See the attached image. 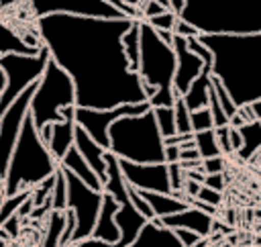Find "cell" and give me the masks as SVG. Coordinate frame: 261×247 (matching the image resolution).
I'll list each match as a JSON object with an SVG mask.
<instances>
[{"label": "cell", "mask_w": 261, "mask_h": 247, "mask_svg": "<svg viewBox=\"0 0 261 247\" xmlns=\"http://www.w3.org/2000/svg\"><path fill=\"white\" fill-rule=\"evenodd\" d=\"M133 18L49 14L37 18V35L75 84V106L106 110L147 102L145 84L130 67L122 37Z\"/></svg>", "instance_id": "1"}, {"label": "cell", "mask_w": 261, "mask_h": 247, "mask_svg": "<svg viewBox=\"0 0 261 247\" xmlns=\"http://www.w3.org/2000/svg\"><path fill=\"white\" fill-rule=\"evenodd\" d=\"M212 51V76L222 82L237 106L261 100V31L200 35Z\"/></svg>", "instance_id": "2"}, {"label": "cell", "mask_w": 261, "mask_h": 247, "mask_svg": "<svg viewBox=\"0 0 261 247\" xmlns=\"http://www.w3.org/2000/svg\"><path fill=\"white\" fill-rule=\"evenodd\" d=\"M57 169H59V161L53 157L51 149L41 139V133L29 112L20 137L16 141L14 153L10 157L6 176L2 180L6 196H14L22 190H33L47 178L55 176Z\"/></svg>", "instance_id": "3"}, {"label": "cell", "mask_w": 261, "mask_h": 247, "mask_svg": "<svg viewBox=\"0 0 261 247\" xmlns=\"http://www.w3.org/2000/svg\"><path fill=\"white\" fill-rule=\"evenodd\" d=\"M179 18L194 24L200 35L259 33L261 0H188Z\"/></svg>", "instance_id": "4"}, {"label": "cell", "mask_w": 261, "mask_h": 247, "mask_svg": "<svg viewBox=\"0 0 261 247\" xmlns=\"http://www.w3.org/2000/svg\"><path fill=\"white\" fill-rule=\"evenodd\" d=\"M110 149L116 157L133 163H165V143L153 108L139 116H122L112 122Z\"/></svg>", "instance_id": "5"}, {"label": "cell", "mask_w": 261, "mask_h": 247, "mask_svg": "<svg viewBox=\"0 0 261 247\" xmlns=\"http://www.w3.org/2000/svg\"><path fill=\"white\" fill-rule=\"evenodd\" d=\"M67 106H75V84L57 61L49 59L31 100V116L37 129L65 120L61 110Z\"/></svg>", "instance_id": "6"}, {"label": "cell", "mask_w": 261, "mask_h": 247, "mask_svg": "<svg viewBox=\"0 0 261 247\" xmlns=\"http://www.w3.org/2000/svg\"><path fill=\"white\" fill-rule=\"evenodd\" d=\"M175 71L177 55L173 45H167L147 20H141V80L149 86H155L157 90H173Z\"/></svg>", "instance_id": "7"}, {"label": "cell", "mask_w": 261, "mask_h": 247, "mask_svg": "<svg viewBox=\"0 0 261 247\" xmlns=\"http://www.w3.org/2000/svg\"><path fill=\"white\" fill-rule=\"evenodd\" d=\"M49 59L51 53L45 45L37 55H0V67L6 73V88L4 94L0 96V118L29 86L37 84L43 78Z\"/></svg>", "instance_id": "8"}, {"label": "cell", "mask_w": 261, "mask_h": 247, "mask_svg": "<svg viewBox=\"0 0 261 247\" xmlns=\"http://www.w3.org/2000/svg\"><path fill=\"white\" fill-rule=\"evenodd\" d=\"M65 176H67V208L75 214V220H77L71 243H77L94 235L100 208H102V200H104V192L94 190L92 186H88L86 182H82L75 174L67 169H65Z\"/></svg>", "instance_id": "9"}, {"label": "cell", "mask_w": 261, "mask_h": 247, "mask_svg": "<svg viewBox=\"0 0 261 247\" xmlns=\"http://www.w3.org/2000/svg\"><path fill=\"white\" fill-rule=\"evenodd\" d=\"M151 110L149 100L147 102H137V104H122L106 110H96V108H77L75 106V125H80L96 143H100L104 149H110V137L108 131L112 122H116L122 116H139Z\"/></svg>", "instance_id": "10"}, {"label": "cell", "mask_w": 261, "mask_h": 247, "mask_svg": "<svg viewBox=\"0 0 261 247\" xmlns=\"http://www.w3.org/2000/svg\"><path fill=\"white\" fill-rule=\"evenodd\" d=\"M37 84L29 86L12 104L10 108L4 112V116L0 118V178L4 180L6 176V169H8V163H10V157L14 153V147H16V141L20 137V131H22V125H24V118L27 114L31 112V100H33V94L37 92Z\"/></svg>", "instance_id": "11"}, {"label": "cell", "mask_w": 261, "mask_h": 247, "mask_svg": "<svg viewBox=\"0 0 261 247\" xmlns=\"http://www.w3.org/2000/svg\"><path fill=\"white\" fill-rule=\"evenodd\" d=\"M37 18L49 14H71V16H96V18H128L118 8L104 0H31Z\"/></svg>", "instance_id": "12"}, {"label": "cell", "mask_w": 261, "mask_h": 247, "mask_svg": "<svg viewBox=\"0 0 261 247\" xmlns=\"http://www.w3.org/2000/svg\"><path fill=\"white\" fill-rule=\"evenodd\" d=\"M120 167L126 184L137 190L161 192V194L173 192L167 163H133V161L120 159Z\"/></svg>", "instance_id": "13"}, {"label": "cell", "mask_w": 261, "mask_h": 247, "mask_svg": "<svg viewBox=\"0 0 261 247\" xmlns=\"http://www.w3.org/2000/svg\"><path fill=\"white\" fill-rule=\"evenodd\" d=\"M173 49L177 55V71H175V80H173V90L177 96H184L190 86L194 84V80L204 71L206 61L202 57H198L190 47H188V39L175 35L173 39Z\"/></svg>", "instance_id": "14"}, {"label": "cell", "mask_w": 261, "mask_h": 247, "mask_svg": "<svg viewBox=\"0 0 261 247\" xmlns=\"http://www.w3.org/2000/svg\"><path fill=\"white\" fill-rule=\"evenodd\" d=\"M214 218L216 216H212V214H208V212H204L196 206H188L186 210H181L177 214L161 218V225L167 227V229H173V231L175 229H188V231L198 233L200 237H210Z\"/></svg>", "instance_id": "15"}, {"label": "cell", "mask_w": 261, "mask_h": 247, "mask_svg": "<svg viewBox=\"0 0 261 247\" xmlns=\"http://www.w3.org/2000/svg\"><path fill=\"white\" fill-rule=\"evenodd\" d=\"M128 247H184V245L173 229L163 227L161 218H153L143 227L139 237Z\"/></svg>", "instance_id": "16"}, {"label": "cell", "mask_w": 261, "mask_h": 247, "mask_svg": "<svg viewBox=\"0 0 261 247\" xmlns=\"http://www.w3.org/2000/svg\"><path fill=\"white\" fill-rule=\"evenodd\" d=\"M120 208V202H116L110 194L104 192V200H102V208H100V216L94 229L96 239L106 241V243H118L120 241V229L116 225V212Z\"/></svg>", "instance_id": "17"}, {"label": "cell", "mask_w": 261, "mask_h": 247, "mask_svg": "<svg viewBox=\"0 0 261 247\" xmlns=\"http://www.w3.org/2000/svg\"><path fill=\"white\" fill-rule=\"evenodd\" d=\"M73 145L77 147V151L84 155V159L92 165V169L100 176V180L104 184L106 182V159H104V155H106L108 149H104L100 143H96L80 125H75V143Z\"/></svg>", "instance_id": "18"}, {"label": "cell", "mask_w": 261, "mask_h": 247, "mask_svg": "<svg viewBox=\"0 0 261 247\" xmlns=\"http://www.w3.org/2000/svg\"><path fill=\"white\" fill-rule=\"evenodd\" d=\"M106 159V182H104V192L110 194L116 202L120 204H130V196H128V184L122 176V167H120V157H116L112 151H106L104 155Z\"/></svg>", "instance_id": "19"}, {"label": "cell", "mask_w": 261, "mask_h": 247, "mask_svg": "<svg viewBox=\"0 0 261 247\" xmlns=\"http://www.w3.org/2000/svg\"><path fill=\"white\" fill-rule=\"evenodd\" d=\"M149 220L130 204H120L118 212H116V225L120 229V241L116 243L118 247H128L137 237L139 233L143 231V227L147 225Z\"/></svg>", "instance_id": "20"}, {"label": "cell", "mask_w": 261, "mask_h": 247, "mask_svg": "<svg viewBox=\"0 0 261 247\" xmlns=\"http://www.w3.org/2000/svg\"><path fill=\"white\" fill-rule=\"evenodd\" d=\"M59 165H61V167H65L67 171L75 174L82 182H86V184H88V186H92L94 190L104 192V184H102L100 176L92 169V165L84 159V155L77 151V147H75V145L65 153V157L61 159V163H59Z\"/></svg>", "instance_id": "21"}, {"label": "cell", "mask_w": 261, "mask_h": 247, "mask_svg": "<svg viewBox=\"0 0 261 247\" xmlns=\"http://www.w3.org/2000/svg\"><path fill=\"white\" fill-rule=\"evenodd\" d=\"M210 90H212V65L206 63L204 71L194 80V84L190 86V90L181 98L188 104V108L194 112V110H200V108H206L208 106V102H210Z\"/></svg>", "instance_id": "22"}, {"label": "cell", "mask_w": 261, "mask_h": 247, "mask_svg": "<svg viewBox=\"0 0 261 247\" xmlns=\"http://www.w3.org/2000/svg\"><path fill=\"white\" fill-rule=\"evenodd\" d=\"M73 143H75V120L53 122V133H51V141L47 147L51 149L53 157L59 163L65 157V153L73 147Z\"/></svg>", "instance_id": "23"}, {"label": "cell", "mask_w": 261, "mask_h": 247, "mask_svg": "<svg viewBox=\"0 0 261 247\" xmlns=\"http://www.w3.org/2000/svg\"><path fill=\"white\" fill-rule=\"evenodd\" d=\"M145 200L151 204L153 212H155V218H165V216H171V214H177L181 210H186L190 204L186 200H179L175 198L173 194H161V192H145V190H139Z\"/></svg>", "instance_id": "24"}, {"label": "cell", "mask_w": 261, "mask_h": 247, "mask_svg": "<svg viewBox=\"0 0 261 247\" xmlns=\"http://www.w3.org/2000/svg\"><path fill=\"white\" fill-rule=\"evenodd\" d=\"M43 49V45H31L22 37H18L10 27L0 22V55H37Z\"/></svg>", "instance_id": "25"}, {"label": "cell", "mask_w": 261, "mask_h": 247, "mask_svg": "<svg viewBox=\"0 0 261 247\" xmlns=\"http://www.w3.org/2000/svg\"><path fill=\"white\" fill-rule=\"evenodd\" d=\"M67 225V212L65 210H51L47 216V229L41 239V247H61V235Z\"/></svg>", "instance_id": "26"}, {"label": "cell", "mask_w": 261, "mask_h": 247, "mask_svg": "<svg viewBox=\"0 0 261 247\" xmlns=\"http://www.w3.org/2000/svg\"><path fill=\"white\" fill-rule=\"evenodd\" d=\"M239 131L243 137V147L239 149V157L249 159V157H253V153H257L261 149V120L245 122L243 127H239Z\"/></svg>", "instance_id": "27"}, {"label": "cell", "mask_w": 261, "mask_h": 247, "mask_svg": "<svg viewBox=\"0 0 261 247\" xmlns=\"http://www.w3.org/2000/svg\"><path fill=\"white\" fill-rule=\"evenodd\" d=\"M122 45H124V53H126V57L130 61V67L135 71H139V59H141V20H135L133 27L124 33Z\"/></svg>", "instance_id": "28"}, {"label": "cell", "mask_w": 261, "mask_h": 247, "mask_svg": "<svg viewBox=\"0 0 261 247\" xmlns=\"http://www.w3.org/2000/svg\"><path fill=\"white\" fill-rule=\"evenodd\" d=\"M194 141H196V147H198L202 159L222 155V151H220V147H218V141H216V131H214V129L194 133Z\"/></svg>", "instance_id": "29"}, {"label": "cell", "mask_w": 261, "mask_h": 247, "mask_svg": "<svg viewBox=\"0 0 261 247\" xmlns=\"http://www.w3.org/2000/svg\"><path fill=\"white\" fill-rule=\"evenodd\" d=\"M153 112H155V120H157V127H159V131H161L163 139L177 135V127H175V110H173V106L153 108Z\"/></svg>", "instance_id": "30"}, {"label": "cell", "mask_w": 261, "mask_h": 247, "mask_svg": "<svg viewBox=\"0 0 261 247\" xmlns=\"http://www.w3.org/2000/svg\"><path fill=\"white\" fill-rule=\"evenodd\" d=\"M51 202H53V210H67V176L61 165L55 171V186H53Z\"/></svg>", "instance_id": "31"}, {"label": "cell", "mask_w": 261, "mask_h": 247, "mask_svg": "<svg viewBox=\"0 0 261 247\" xmlns=\"http://www.w3.org/2000/svg\"><path fill=\"white\" fill-rule=\"evenodd\" d=\"M31 194H33V190H22V192H18V194H14V196H6V198H4V202H2V206H0V227H2L8 218H12V216L18 212V208L22 206V202H24Z\"/></svg>", "instance_id": "32"}, {"label": "cell", "mask_w": 261, "mask_h": 247, "mask_svg": "<svg viewBox=\"0 0 261 247\" xmlns=\"http://www.w3.org/2000/svg\"><path fill=\"white\" fill-rule=\"evenodd\" d=\"M173 110H175V127H177V133H181V135L194 133L192 131V110L188 108V104L184 102L181 96L175 100Z\"/></svg>", "instance_id": "33"}, {"label": "cell", "mask_w": 261, "mask_h": 247, "mask_svg": "<svg viewBox=\"0 0 261 247\" xmlns=\"http://www.w3.org/2000/svg\"><path fill=\"white\" fill-rule=\"evenodd\" d=\"M53 186H55V176L47 178L45 182H41L39 186L33 188V204H35V208H39V206H43L45 202L51 200V196H53Z\"/></svg>", "instance_id": "34"}, {"label": "cell", "mask_w": 261, "mask_h": 247, "mask_svg": "<svg viewBox=\"0 0 261 247\" xmlns=\"http://www.w3.org/2000/svg\"><path fill=\"white\" fill-rule=\"evenodd\" d=\"M208 129H216L210 108L206 106V108L194 110V112H192V131H194V133H200V131H208Z\"/></svg>", "instance_id": "35"}, {"label": "cell", "mask_w": 261, "mask_h": 247, "mask_svg": "<svg viewBox=\"0 0 261 247\" xmlns=\"http://www.w3.org/2000/svg\"><path fill=\"white\" fill-rule=\"evenodd\" d=\"M177 18H179V16H177L173 10H165L163 14H157V16H153V18H147V22H149L155 31H173Z\"/></svg>", "instance_id": "36"}, {"label": "cell", "mask_w": 261, "mask_h": 247, "mask_svg": "<svg viewBox=\"0 0 261 247\" xmlns=\"http://www.w3.org/2000/svg\"><path fill=\"white\" fill-rule=\"evenodd\" d=\"M128 196H130V202H133V206L147 218V220H153L155 218V212H153V208H151V204L145 200V196L137 190V188H133V186H128Z\"/></svg>", "instance_id": "37"}, {"label": "cell", "mask_w": 261, "mask_h": 247, "mask_svg": "<svg viewBox=\"0 0 261 247\" xmlns=\"http://www.w3.org/2000/svg\"><path fill=\"white\" fill-rule=\"evenodd\" d=\"M169 165V180H171V190L173 192H179L184 190V184H186V169L181 167V163H167ZM171 192V194H173Z\"/></svg>", "instance_id": "38"}, {"label": "cell", "mask_w": 261, "mask_h": 247, "mask_svg": "<svg viewBox=\"0 0 261 247\" xmlns=\"http://www.w3.org/2000/svg\"><path fill=\"white\" fill-rule=\"evenodd\" d=\"M214 131H216V141H218V147H220L222 155L226 157V155L234 153L232 143H230V127H228V125H226V127H216Z\"/></svg>", "instance_id": "39"}, {"label": "cell", "mask_w": 261, "mask_h": 247, "mask_svg": "<svg viewBox=\"0 0 261 247\" xmlns=\"http://www.w3.org/2000/svg\"><path fill=\"white\" fill-rule=\"evenodd\" d=\"M139 10H141L143 18L147 20V18L157 16V14H163V12L169 10V8H165V6H163L161 2H157V0H143V4L139 6Z\"/></svg>", "instance_id": "40"}, {"label": "cell", "mask_w": 261, "mask_h": 247, "mask_svg": "<svg viewBox=\"0 0 261 247\" xmlns=\"http://www.w3.org/2000/svg\"><path fill=\"white\" fill-rule=\"evenodd\" d=\"M198 200H202V202H206V204H210V206H220V202H222V192H218V190H212V188H208V186H202V190H200V194L196 196Z\"/></svg>", "instance_id": "41"}, {"label": "cell", "mask_w": 261, "mask_h": 247, "mask_svg": "<svg viewBox=\"0 0 261 247\" xmlns=\"http://www.w3.org/2000/svg\"><path fill=\"white\" fill-rule=\"evenodd\" d=\"M173 33L175 35H179V37H184V39H192V37H200V31L194 27V24H190L188 20H184V18H177V22H175V29H173Z\"/></svg>", "instance_id": "42"}, {"label": "cell", "mask_w": 261, "mask_h": 247, "mask_svg": "<svg viewBox=\"0 0 261 247\" xmlns=\"http://www.w3.org/2000/svg\"><path fill=\"white\" fill-rule=\"evenodd\" d=\"M202 169H204V174H222L224 171V155L202 159Z\"/></svg>", "instance_id": "43"}, {"label": "cell", "mask_w": 261, "mask_h": 247, "mask_svg": "<svg viewBox=\"0 0 261 247\" xmlns=\"http://www.w3.org/2000/svg\"><path fill=\"white\" fill-rule=\"evenodd\" d=\"M175 235H177V239L181 241V245H184V247H194V245L202 239L198 233L188 231V229H175Z\"/></svg>", "instance_id": "44"}, {"label": "cell", "mask_w": 261, "mask_h": 247, "mask_svg": "<svg viewBox=\"0 0 261 247\" xmlns=\"http://www.w3.org/2000/svg\"><path fill=\"white\" fill-rule=\"evenodd\" d=\"M204 186H208V188H212V190L222 192V190H224V176H222V174H206Z\"/></svg>", "instance_id": "45"}, {"label": "cell", "mask_w": 261, "mask_h": 247, "mask_svg": "<svg viewBox=\"0 0 261 247\" xmlns=\"http://www.w3.org/2000/svg\"><path fill=\"white\" fill-rule=\"evenodd\" d=\"M67 247H118L116 243H106V241H100L96 237H90V239H84V241H77V243H71Z\"/></svg>", "instance_id": "46"}, {"label": "cell", "mask_w": 261, "mask_h": 247, "mask_svg": "<svg viewBox=\"0 0 261 247\" xmlns=\"http://www.w3.org/2000/svg\"><path fill=\"white\" fill-rule=\"evenodd\" d=\"M20 220H22V218L14 214L12 218H8V220H6L4 225H2V231H4V233H6L8 237H16V233H18V225H20Z\"/></svg>", "instance_id": "47"}, {"label": "cell", "mask_w": 261, "mask_h": 247, "mask_svg": "<svg viewBox=\"0 0 261 247\" xmlns=\"http://www.w3.org/2000/svg\"><path fill=\"white\" fill-rule=\"evenodd\" d=\"M179 145H165V163H177L179 161Z\"/></svg>", "instance_id": "48"}, {"label": "cell", "mask_w": 261, "mask_h": 247, "mask_svg": "<svg viewBox=\"0 0 261 247\" xmlns=\"http://www.w3.org/2000/svg\"><path fill=\"white\" fill-rule=\"evenodd\" d=\"M194 159H202L198 147H194V149H181V153H179V161H194Z\"/></svg>", "instance_id": "49"}, {"label": "cell", "mask_w": 261, "mask_h": 247, "mask_svg": "<svg viewBox=\"0 0 261 247\" xmlns=\"http://www.w3.org/2000/svg\"><path fill=\"white\" fill-rule=\"evenodd\" d=\"M230 143H232L234 153H239V149L243 147V137H241V131L234 127H230Z\"/></svg>", "instance_id": "50"}, {"label": "cell", "mask_w": 261, "mask_h": 247, "mask_svg": "<svg viewBox=\"0 0 261 247\" xmlns=\"http://www.w3.org/2000/svg\"><path fill=\"white\" fill-rule=\"evenodd\" d=\"M186 4H188V0H169V10H173V12L179 16V14L184 12Z\"/></svg>", "instance_id": "51"}, {"label": "cell", "mask_w": 261, "mask_h": 247, "mask_svg": "<svg viewBox=\"0 0 261 247\" xmlns=\"http://www.w3.org/2000/svg\"><path fill=\"white\" fill-rule=\"evenodd\" d=\"M249 106H251V110H253L255 120H261V100H255V102H251Z\"/></svg>", "instance_id": "52"}, {"label": "cell", "mask_w": 261, "mask_h": 247, "mask_svg": "<svg viewBox=\"0 0 261 247\" xmlns=\"http://www.w3.org/2000/svg\"><path fill=\"white\" fill-rule=\"evenodd\" d=\"M4 88H6V73H4V69L0 67V96L4 94Z\"/></svg>", "instance_id": "53"}, {"label": "cell", "mask_w": 261, "mask_h": 247, "mask_svg": "<svg viewBox=\"0 0 261 247\" xmlns=\"http://www.w3.org/2000/svg\"><path fill=\"white\" fill-rule=\"evenodd\" d=\"M210 245H212V243H210V239H208V237H202L194 247H210Z\"/></svg>", "instance_id": "54"}, {"label": "cell", "mask_w": 261, "mask_h": 247, "mask_svg": "<svg viewBox=\"0 0 261 247\" xmlns=\"http://www.w3.org/2000/svg\"><path fill=\"white\" fill-rule=\"evenodd\" d=\"M4 198H6V192H4V184L0 182V206H2V202H4Z\"/></svg>", "instance_id": "55"}, {"label": "cell", "mask_w": 261, "mask_h": 247, "mask_svg": "<svg viewBox=\"0 0 261 247\" xmlns=\"http://www.w3.org/2000/svg\"><path fill=\"white\" fill-rule=\"evenodd\" d=\"M124 2H126V4H130V6H137V8L143 4V0H124Z\"/></svg>", "instance_id": "56"}, {"label": "cell", "mask_w": 261, "mask_h": 247, "mask_svg": "<svg viewBox=\"0 0 261 247\" xmlns=\"http://www.w3.org/2000/svg\"><path fill=\"white\" fill-rule=\"evenodd\" d=\"M157 2H161L165 8H169V0H157Z\"/></svg>", "instance_id": "57"}, {"label": "cell", "mask_w": 261, "mask_h": 247, "mask_svg": "<svg viewBox=\"0 0 261 247\" xmlns=\"http://www.w3.org/2000/svg\"><path fill=\"white\" fill-rule=\"evenodd\" d=\"M210 247H220V245H210Z\"/></svg>", "instance_id": "58"}, {"label": "cell", "mask_w": 261, "mask_h": 247, "mask_svg": "<svg viewBox=\"0 0 261 247\" xmlns=\"http://www.w3.org/2000/svg\"><path fill=\"white\" fill-rule=\"evenodd\" d=\"M0 182H2V178H0Z\"/></svg>", "instance_id": "59"}]
</instances>
